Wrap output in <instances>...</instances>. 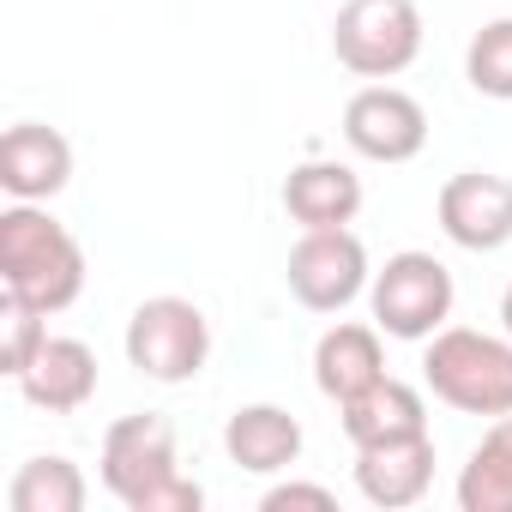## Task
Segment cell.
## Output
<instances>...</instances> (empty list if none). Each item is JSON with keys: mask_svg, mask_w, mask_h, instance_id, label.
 <instances>
[{"mask_svg": "<svg viewBox=\"0 0 512 512\" xmlns=\"http://www.w3.org/2000/svg\"><path fill=\"white\" fill-rule=\"evenodd\" d=\"M344 145L362 163H410L428 145V109L392 79H374L344 103Z\"/></svg>", "mask_w": 512, "mask_h": 512, "instance_id": "ba28073f", "label": "cell"}, {"mask_svg": "<svg viewBox=\"0 0 512 512\" xmlns=\"http://www.w3.org/2000/svg\"><path fill=\"white\" fill-rule=\"evenodd\" d=\"M73 181V139L49 121H13L0 139V187L7 199H31L49 205L55 193H67Z\"/></svg>", "mask_w": 512, "mask_h": 512, "instance_id": "30bf717a", "label": "cell"}, {"mask_svg": "<svg viewBox=\"0 0 512 512\" xmlns=\"http://www.w3.org/2000/svg\"><path fill=\"white\" fill-rule=\"evenodd\" d=\"M127 368H139L151 386H187L211 362V320L187 296H151L127 320Z\"/></svg>", "mask_w": 512, "mask_h": 512, "instance_id": "5b68a950", "label": "cell"}, {"mask_svg": "<svg viewBox=\"0 0 512 512\" xmlns=\"http://www.w3.org/2000/svg\"><path fill=\"white\" fill-rule=\"evenodd\" d=\"M422 386L458 416H512V338L440 326L422 350Z\"/></svg>", "mask_w": 512, "mask_h": 512, "instance_id": "3957f363", "label": "cell"}, {"mask_svg": "<svg viewBox=\"0 0 512 512\" xmlns=\"http://www.w3.org/2000/svg\"><path fill=\"white\" fill-rule=\"evenodd\" d=\"M464 79L476 97L512 103V19H488L464 49Z\"/></svg>", "mask_w": 512, "mask_h": 512, "instance_id": "d6986e66", "label": "cell"}, {"mask_svg": "<svg viewBox=\"0 0 512 512\" xmlns=\"http://www.w3.org/2000/svg\"><path fill=\"white\" fill-rule=\"evenodd\" d=\"M338 422H344V440L350 446H380V440H410V434H428V398L386 374L374 380L368 392H356L350 404H338Z\"/></svg>", "mask_w": 512, "mask_h": 512, "instance_id": "2e32d148", "label": "cell"}, {"mask_svg": "<svg viewBox=\"0 0 512 512\" xmlns=\"http://www.w3.org/2000/svg\"><path fill=\"white\" fill-rule=\"evenodd\" d=\"M356 488L380 512H404L434 488V434L356 446Z\"/></svg>", "mask_w": 512, "mask_h": 512, "instance_id": "7c38bea8", "label": "cell"}, {"mask_svg": "<svg viewBox=\"0 0 512 512\" xmlns=\"http://www.w3.org/2000/svg\"><path fill=\"white\" fill-rule=\"evenodd\" d=\"M452 302H458V284L446 272V260L422 247H404L374 272L368 284V308H374V326L398 344H428L446 320H452Z\"/></svg>", "mask_w": 512, "mask_h": 512, "instance_id": "277c9868", "label": "cell"}, {"mask_svg": "<svg viewBox=\"0 0 512 512\" xmlns=\"http://www.w3.org/2000/svg\"><path fill=\"white\" fill-rule=\"evenodd\" d=\"M85 247L79 235L31 199H13L0 211V290L25 296L43 314H67L85 296Z\"/></svg>", "mask_w": 512, "mask_h": 512, "instance_id": "6da1fadb", "label": "cell"}, {"mask_svg": "<svg viewBox=\"0 0 512 512\" xmlns=\"http://www.w3.org/2000/svg\"><path fill=\"white\" fill-rule=\"evenodd\" d=\"M97 476L127 512H199L205 506V488L193 476H181L175 422L157 410H139V416H121L103 428Z\"/></svg>", "mask_w": 512, "mask_h": 512, "instance_id": "7a4b0ae2", "label": "cell"}, {"mask_svg": "<svg viewBox=\"0 0 512 512\" xmlns=\"http://www.w3.org/2000/svg\"><path fill=\"white\" fill-rule=\"evenodd\" d=\"M223 452L247 476H278L302 458V422L284 404H241L223 422Z\"/></svg>", "mask_w": 512, "mask_h": 512, "instance_id": "9a60e30c", "label": "cell"}, {"mask_svg": "<svg viewBox=\"0 0 512 512\" xmlns=\"http://www.w3.org/2000/svg\"><path fill=\"white\" fill-rule=\"evenodd\" d=\"M284 211L302 229H350L362 211V175L338 157H302L284 175Z\"/></svg>", "mask_w": 512, "mask_h": 512, "instance_id": "4fadbf2b", "label": "cell"}, {"mask_svg": "<svg viewBox=\"0 0 512 512\" xmlns=\"http://www.w3.org/2000/svg\"><path fill=\"white\" fill-rule=\"evenodd\" d=\"M284 284L308 314H344L374 284L362 235L356 229H302V241L284 260Z\"/></svg>", "mask_w": 512, "mask_h": 512, "instance_id": "52a82bcc", "label": "cell"}, {"mask_svg": "<svg viewBox=\"0 0 512 512\" xmlns=\"http://www.w3.org/2000/svg\"><path fill=\"white\" fill-rule=\"evenodd\" d=\"M260 506H266V512H290V506L338 512V494H332V488H320V482H278V488H266V494H260Z\"/></svg>", "mask_w": 512, "mask_h": 512, "instance_id": "44dd1931", "label": "cell"}, {"mask_svg": "<svg viewBox=\"0 0 512 512\" xmlns=\"http://www.w3.org/2000/svg\"><path fill=\"white\" fill-rule=\"evenodd\" d=\"M85 500H91V482H85V470L67 452L25 458L19 476L7 482V506L13 512H85Z\"/></svg>", "mask_w": 512, "mask_h": 512, "instance_id": "ac0fdd59", "label": "cell"}, {"mask_svg": "<svg viewBox=\"0 0 512 512\" xmlns=\"http://www.w3.org/2000/svg\"><path fill=\"white\" fill-rule=\"evenodd\" d=\"M43 338H49V314L13 290H0V374L19 380L31 368V356L43 350Z\"/></svg>", "mask_w": 512, "mask_h": 512, "instance_id": "ffe728a7", "label": "cell"}, {"mask_svg": "<svg viewBox=\"0 0 512 512\" xmlns=\"http://www.w3.org/2000/svg\"><path fill=\"white\" fill-rule=\"evenodd\" d=\"M386 332L380 326H362V320H338L320 332L314 344V386L332 398V404H350L356 392H368L374 380H386Z\"/></svg>", "mask_w": 512, "mask_h": 512, "instance_id": "5bb4252c", "label": "cell"}, {"mask_svg": "<svg viewBox=\"0 0 512 512\" xmlns=\"http://www.w3.org/2000/svg\"><path fill=\"white\" fill-rule=\"evenodd\" d=\"M13 386H19V398H25L31 410L73 416V410H85V404L97 398V350H91L85 338L49 332L43 350L31 356V368H25Z\"/></svg>", "mask_w": 512, "mask_h": 512, "instance_id": "8fae6325", "label": "cell"}, {"mask_svg": "<svg viewBox=\"0 0 512 512\" xmlns=\"http://www.w3.org/2000/svg\"><path fill=\"white\" fill-rule=\"evenodd\" d=\"M332 55L356 79H398L422 55L416 0H344L332 19Z\"/></svg>", "mask_w": 512, "mask_h": 512, "instance_id": "8992f818", "label": "cell"}, {"mask_svg": "<svg viewBox=\"0 0 512 512\" xmlns=\"http://www.w3.org/2000/svg\"><path fill=\"white\" fill-rule=\"evenodd\" d=\"M458 512H512V416H494L458 464Z\"/></svg>", "mask_w": 512, "mask_h": 512, "instance_id": "e0dca14e", "label": "cell"}, {"mask_svg": "<svg viewBox=\"0 0 512 512\" xmlns=\"http://www.w3.org/2000/svg\"><path fill=\"white\" fill-rule=\"evenodd\" d=\"M440 235L464 253H500L512 241V181L488 169H458L434 199Z\"/></svg>", "mask_w": 512, "mask_h": 512, "instance_id": "9c48e42d", "label": "cell"}, {"mask_svg": "<svg viewBox=\"0 0 512 512\" xmlns=\"http://www.w3.org/2000/svg\"><path fill=\"white\" fill-rule=\"evenodd\" d=\"M500 332L512 338V284H506V296H500Z\"/></svg>", "mask_w": 512, "mask_h": 512, "instance_id": "7402d4cb", "label": "cell"}]
</instances>
